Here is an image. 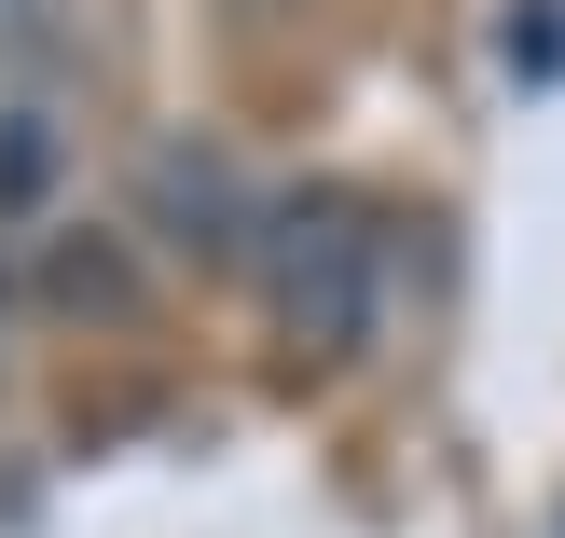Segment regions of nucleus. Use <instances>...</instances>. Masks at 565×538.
I'll return each instance as SVG.
<instances>
[{
    "mask_svg": "<svg viewBox=\"0 0 565 538\" xmlns=\"http://www.w3.org/2000/svg\"><path fill=\"white\" fill-rule=\"evenodd\" d=\"M511 70H539V83L565 70V28H552V0H524V14H511Z\"/></svg>",
    "mask_w": 565,
    "mask_h": 538,
    "instance_id": "nucleus-2",
    "label": "nucleus"
},
{
    "mask_svg": "<svg viewBox=\"0 0 565 538\" xmlns=\"http://www.w3.org/2000/svg\"><path fill=\"white\" fill-rule=\"evenodd\" d=\"M290 235H303V249L276 263V291H290V318L318 331V346H345V331L373 318V235H359L345 208H303Z\"/></svg>",
    "mask_w": 565,
    "mask_h": 538,
    "instance_id": "nucleus-1",
    "label": "nucleus"
}]
</instances>
